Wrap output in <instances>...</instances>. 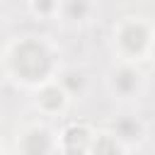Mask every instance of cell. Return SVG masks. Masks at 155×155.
<instances>
[{
	"label": "cell",
	"instance_id": "8",
	"mask_svg": "<svg viewBox=\"0 0 155 155\" xmlns=\"http://www.w3.org/2000/svg\"><path fill=\"white\" fill-rule=\"evenodd\" d=\"M94 128L85 121H70L58 131V155H85Z\"/></svg>",
	"mask_w": 155,
	"mask_h": 155
},
{
	"label": "cell",
	"instance_id": "6",
	"mask_svg": "<svg viewBox=\"0 0 155 155\" xmlns=\"http://www.w3.org/2000/svg\"><path fill=\"white\" fill-rule=\"evenodd\" d=\"M107 128L111 131V136H114L128 153L138 150V148L145 143V138H148V124H145L140 116H136V114H121V116H116Z\"/></svg>",
	"mask_w": 155,
	"mask_h": 155
},
{
	"label": "cell",
	"instance_id": "9",
	"mask_svg": "<svg viewBox=\"0 0 155 155\" xmlns=\"http://www.w3.org/2000/svg\"><path fill=\"white\" fill-rule=\"evenodd\" d=\"M63 90L70 94V99H82L90 90V75L85 68H78V65H68V68H61L58 78H56Z\"/></svg>",
	"mask_w": 155,
	"mask_h": 155
},
{
	"label": "cell",
	"instance_id": "10",
	"mask_svg": "<svg viewBox=\"0 0 155 155\" xmlns=\"http://www.w3.org/2000/svg\"><path fill=\"white\" fill-rule=\"evenodd\" d=\"M85 155H128V150L111 136L109 128H94V136Z\"/></svg>",
	"mask_w": 155,
	"mask_h": 155
},
{
	"label": "cell",
	"instance_id": "4",
	"mask_svg": "<svg viewBox=\"0 0 155 155\" xmlns=\"http://www.w3.org/2000/svg\"><path fill=\"white\" fill-rule=\"evenodd\" d=\"M17 155H58V131L44 121H29L17 131Z\"/></svg>",
	"mask_w": 155,
	"mask_h": 155
},
{
	"label": "cell",
	"instance_id": "11",
	"mask_svg": "<svg viewBox=\"0 0 155 155\" xmlns=\"http://www.w3.org/2000/svg\"><path fill=\"white\" fill-rule=\"evenodd\" d=\"M27 12L34 19H56L58 0H31V2H27Z\"/></svg>",
	"mask_w": 155,
	"mask_h": 155
},
{
	"label": "cell",
	"instance_id": "3",
	"mask_svg": "<svg viewBox=\"0 0 155 155\" xmlns=\"http://www.w3.org/2000/svg\"><path fill=\"white\" fill-rule=\"evenodd\" d=\"M104 87L114 102L133 104L145 92V73L136 63L114 61L104 73Z\"/></svg>",
	"mask_w": 155,
	"mask_h": 155
},
{
	"label": "cell",
	"instance_id": "7",
	"mask_svg": "<svg viewBox=\"0 0 155 155\" xmlns=\"http://www.w3.org/2000/svg\"><path fill=\"white\" fill-rule=\"evenodd\" d=\"M99 15V5L92 0H58V15L56 22L70 29H82L92 24Z\"/></svg>",
	"mask_w": 155,
	"mask_h": 155
},
{
	"label": "cell",
	"instance_id": "12",
	"mask_svg": "<svg viewBox=\"0 0 155 155\" xmlns=\"http://www.w3.org/2000/svg\"><path fill=\"white\" fill-rule=\"evenodd\" d=\"M148 61L155 63V34H153V46H150V56H148Z\"/></svg>",
	"mask_w": 155,
	"mask_h": 155
},
{
	"label": "cell",
	"instance_id": "5",
	"mask_svg": "<svg viewBox=\"0 0 155 155\" xmlns=\"http://www.w3.org/2000/svg\"><path fill=\"white\" fill-rule=\"evenodd\" d=\"M70 94L63 90V85L58 80H51L41 87H36L31 92V107L39 116H46V119H53V116H63L70 107Z\"/></svg>",
	"mask_w": 155,
	"mask_h": 155
},
{
	"label": "cell",
	"instance_id": "2",
	"mask_svg": "<svg viewBox=\"0 0 155 155\" xmlns=\"http://www.w3.org/2000/svg\"><path fill=\"white\" fill-rule=\"evenodd\" d=\"M155 24L143 15H124L111 24L109 31V46L114 53V61H126L140 65L150 56Z\"/></svg>",
	"mask_w": 155,
	"mask_h": 155
},
{
	"label": "cell",
	"instance_id": "1",
	"mask_svg": "<svg viewBox=\"0 0 155 155\" xmlns=\"http://www.w3.org/2000/svg\"><path fill=\"white\" fill-rule=\"evenodd\" d=\"M0 68L12 85L34 92L36 87L58 78L61 48L53 39L41 34L12 36L0 51Z\"/></svg>",
	"mask_w": 155,
	"mask_h": 155
}]
</instances>
